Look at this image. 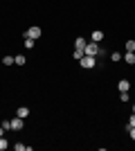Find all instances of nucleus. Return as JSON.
Here are the masks:
<instances>
[{
    "mask_svg": "<svg viewBox=\"0 0 135 151\" xmlns=\"http://www.w3.org/2000/svg\"><path fill=\"white\" fill-rule=\"evenodd\" d=\"M86 54H88V57H99V54H106V50H104L99 43H92V41H90V43H86Z\"/></svg>",
    "mask_w": 135,
    "mask_h": 151,
    "instance_id": "1",
    "label": "nucleus"
},
{
    "mask_svg": "<svg viewBox=\"0 0 135 151\" xmlns=\"http://www.w3.org/2000/svg\"><path fill=\"white\" fill-rule=\"evenodd\" d=\"M79 63H81V68H86V70H92V68L97 65V57H88V54H86V57L81 59Z\"/></svg>",
    "mask_w": 135,
    "mask_h": 151,
    "instance_id": "2",
    "label": "nucleus"
},
{
    "mask_svg": "<svg viewBox=\"0 0 135 151\" xmlns=\"http://www.w3.org/2000/svg\"><path fill=\"white\" fill-rule=\"evenodd\" d=\"M41 34H43V29H41L39 25H32V27H29V29L25 32V38H34V41H36V38L41 36Z\"/></svg>",
    "mask_w": 135,
    "mask_h": 151,
    "instance_id": "3",
    "label": "nucleus"
},
{
    "mask_svg": "<svg viewBox=\"0 0 135 151\" xmlns=\"http://www.w3.org/2000/svg\"><path fill=\"white\" fill-rule=\"evenodd\" d=\"M23 126H25V122H23V117H18V115H16V117H14V120H11V131H20Z\"/></svg>",
    "mask_w": 135,
    "mask_h": 151,
    "instance_id": "4",
    "label": "nucleus"
},
{
    "mask_svg": "<svg viewBox=\"0 0 135 151\" xmlns=\"http://www.w3.org/2000/svg\"><path fill=\"white\" fill-rule=\"evenodd\" d=\"M90 41H92V43H101V41H104V32L101 29H95L92 34H90Z\"/></svg>",
    "mask_w": 135,
    "mask_h": 151,
    "instance_id": "5",
    "label": "nucleus"
},
{
    "mask_svg": "<svg viewBox=\"0 0 135 151\" xmlns=\"http://www.w3.org/2000/svg\"><path fill=\"white\" fill-rule=\"evenodd\" d=\"M117 88H119V93H129V90H131V81H129V79H119Z\"/></svg>",
    "mask_w": 135,
    "mask_h": 151,
    "instance_id": "6",
    "label": "nucleus"
},
{
    "mask_svg": "<svg viewBox=\"0 0 135 151\" xmlns=\"http://www.w3.org/2000/svg\"><path fill=\"white\" fill-rule=\"evenodd\" d=\"M86 43H88V41H86L84 36H77V38H74V47H79V50H84V52H86Z\"/></svg>",
    "mask_w": 135,
    "mask_h": 151,
    "instance_id": "7",
    "label": "nucleus"
},
{
    "mask_svg": "<svg viewBox=\"0 0 135 151\" xmlns=\"http://www.w3.org/2000/svg\"><path fill=\"white\" fill-rule=\"evenodd\" d=\"M16 115H18V117H23V120H25L27 115H29V108H27V106H20V108H16Z\"/></svg>",
    "mask_w": 135,
    "mask_h": 151,
    "instance_id": "8",
    "label": "nucleus"
},
{
    "mask_svg": "<svg viewBox=\"0 0 135 151\" xmlns=\"http://www.w3.org/2000/svg\"><path fill=\"white\" fill-rule=\"evenodd\" d=\"M124 61L129 63V65H135V52H126V54H124Z\"/></svg>",
    "mask_w": 135,
    "mask_h": 151,
    "instance_id": "9",
    "label": "nucleus"
},
{
    "mask_svg": "<svg viewBox=\"0 0 135 151\" xmlns=\"http://www.w3.org/2000/svg\"><path fill=\"white\" fill-rule=\"evenodd\" d=\"M14 63H16V65H25V63H27L25 54H16V57H14Z\"/></svg>",
    "mask_w": 135,
    "mask_h": 151,
    "instance_id": "10",
    "label": "nucleus"
},
{
    "mask_svg": "<svg viewBox=\"0 0 135 151\" xmlns=\"http://www.w3.org/2000/svg\"><path fill=\"white\" fill-rule=\"evenodd\" d=\"M14 149H16V151H32V147H29V145H23V142H16Z\"/></svg>",
    "mask_w": 135,
    "mask_h": 151,
    "instance_id": "11",
    "label": "nucleus"
},
{
    "mask_svg": "<svg viewBox=\"0 0 135 151\" xmlns=\"http://www.w3.org/2000/svg\"><path fill=\"white\" fill-rule=\"evenodd\" d=\"M72 57L77 59V61H81V59L86 57V52H84V50H79V47H74V52H72Z\"/></svg>",
    "mask_w": 135,
    "mask_h": 151,
    "instance_id": "12",
    "label": "nucleus"
},
{
    "mask_svg": "<svg viewBox=\"0 0 135 151\" xmlns=\"http://www.w3.org/2000/svg\"><path fill=\"white\" fill-rule=\"evenodd\" d=\"M2 63H5V65H14V57H11V54L2 57Z\"/></svg>",
    "mask_w": 135,
    "mask_h": 151,
    "instance_id": "13",
    "label": "nucleus"
},
{
    "mask_svg": "<svg viewBox=\"0 0 135 151\" xmlns=\"http://www.w3.org/2000/svg\"><path fill=\"white\" fill-rule=\"evenodd\" d=\"M126 52H135V41H133V38L126 41Z\"/></svg>",
    "mask_w": 135,
    "mask_h": 151,
    "instance_id": "14",
    "label": "nucleus"
},
{
    "mask_svg": "<svg viewBox=\"0 0 135 151\" xmlns=\"http://www.w3.org/2000/svg\"><path fill=\"white\" fill-rule=\"evenodd\" d=\"M7 147H9V142H7V138L2 135V138H0V151H5Z\"/></svg>",
    "mask_w": 135,
    "mask_h": 151,
    "instance_id": "15",
    "label": "nucleus"
},
{
    "mask_svg": "<svg viewBox=\"0 0 135 151\" xmlns=\"http://www.w3.org/2000/svg\"><path fill=\"white\" fill-rule=\"evenodd\" d=\"M34 43H36L34 38H25V47H27V50H32V47H34Z\"/></svg>",
    "mask_w": 135,
    "mask_h": 151,
    "instance_id": "16",
    "label": "nucleus"
},
{
    "mask_svg": "<svg viewBox=\"0 0 135 151\" xmlns=\"http://www.w3.org/2000/svg\"><path fill=\"white\" fill-rule=\"evenodd\" d=\"M0 126H2L5 131H11V120H5V122H2V124H0Z\"/></svg>",
    "mask_w": 135,
    "mask_h": 151,
    "instance_id": "17",
    "label": "nucleus"
},
{
    "mask_svg": "<svg viewBox=\"0 0 135 151\" xmlns=\"http://www.w3.org/2000/svg\"><path fill=\"white\" fill-rule=\"evenodd\" d=\"M131 126H135V113H133V115H131V117H129V124H126V131H129Z\"/></svg>",
    "mask_w": 135,
    "mask_h": 151,
    "instance_id": "18",
    "label": "nucleus"
},
{
    "mask_svg": "<svg viewBox=\"0 0 135 151\" xmlns=\"http://www.w3.org/2000/svg\"><path fill=\"white\" fill-rule=\"evenodd\" d=\"M110 59H113V61H119V59H122V54H119V52H110Z\"/></svg>",
    "mask_w": 135,
    "mask_h": 151,
    "instance_id": "19",
    "label": "nucleus"
},
{
    "mask_svg": "<svg viewBox=\"0 0 135 151\" xmlns=\"http://www.w3.org/2000/svg\"><path fill=\"white\" fill-rule=\"evenodd\" d=\"M119 99H122V101H129V93H119Z\"/></svg>",
    "mask_w": 135,
    "mask_h": 151,
    "instance_id": "20",
    "label": "nucleus"
},
{
    "mask_svg": "<svg viewBox=\"0 0 135 151\" xmlns=\"http://www.w3.org/2000/svg\"><path fill=\"white\" fill-rule=\"evenodd\" d=\"M129 135H131V140H135V126H131V129H129Z\"/></svg>",
    "mask_w": 135,
    "mask_h": 151,
    "instance_id": "21",
    "label": "nucleus"
},
{
    "mask_svg": "<svg viewBox=\"0 0 135 151\" xmlns=\"http://www.w3.org/2000/svg\"><path fill=\"white\" fill-rule=\"evenodd\" d=\"M5 133H7V131H5V129H2V126H0V138H2V135H5Z\"/></svg>",
    "mask_w": 135,
    "mask_h": 151,
    "instance_id": "22",
    "label": "nucleus"
},
{
    "mask_svg": "<svg viewBox=\"0 0 135 151\" xmlns=\"http://www.w3.org/2000/svg\"><path fill=\"white\" fill-rule=\"evenodd\" d=\"M133 113H135V104H133Z\"/></svg>",
    "mask_w": 135,
    "mask_h": 151,
    "instance_id": "23",
    "label": "nucleus"
}]
</instances>
